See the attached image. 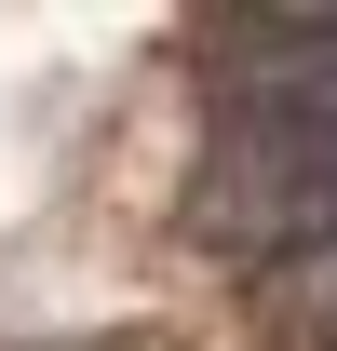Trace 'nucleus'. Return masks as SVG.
Segmentation results:
<instances>
[{
  "instance_id": "nucleus-1",
  "label": "nucleus",
  "mask_w": 337,
  "mask_h": 351,
  "mask_svg": "<svg viewBox=\"0 0 337 351\" xmlns=\"http://www.w3.org/2000/svg\"><path fill=\"white\" fill-rule=\"evenodd\" d=\"M203 243L229 257H310L337 243V108H284V95H243L229 135L203 149Z\"/></svg>"
},
{
  "instance_id": "nucleus-2",
  "label": "nucleus",
  "mask_w": 337,
  "mask_h": 351,
  "mask_svg": "<svg viewBox=\"0 0 337 351\" xmlns=\"http://www.w3.org/2000/svg\"><path fill=\"white\" fill-rule=\"evenodd\" d=\"M270 311H284V324H310V338H337V243L270 257Z\"/></svg>"
}]
</instances>
